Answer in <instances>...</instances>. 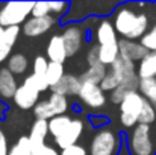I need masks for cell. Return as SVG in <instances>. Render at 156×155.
<instances>
[{
    "label": "cell",
    "mask_w": 156,
    "mask_h": 155,
    "mask_svg": "<svg viewBox=\"0 0 156 155\" xmlns=\"http://www.w3.org/2000/svg\"><path fill=\"white\" fill-rule=\"evenodd\" d=\"M114 29L117 35H121L123 40L136 41L141 40L149 31V15L146 12H136L129 6H121L114 14Z\"/></svg>",
    "instance_id": "6da1fadb"
},
{
    "label": "cell",
    "mask_w": 156,
    "mask_h": 155,
    "mask_svg": "<svg viewBox=\"0 0 156 155\" xmlns=\"http://www.w3.org/2000/svg\"><path fill=\"white\" fill-rule=\"evenodd\" d=\"M11 50H12V47H9V46L0 43V62H3V61H6V59L9 58Z\"/></svg>",
    "instance_id": "8d00e7d4"
},
{
    "label": "cell",
    "mask_w": 156,
    "mask_h": 155,
    "mask_svg": "<svg viewBox=\"0 0 156 155\" xmlns=\"http://www.w3.org/2000/svg\"><path fill=\"white\" fill-rule=\"evenodd\" d=\"M80 85H82V81L80 78L74 76V75H64V78L55 84L53 87H50L52 93L55 94H61V96H76L79 94V90H80Z\"/></svg>",
    "instance_id": "4fadbf2b"
},
{
    "label": "cell",
    "mask_w": 156,
    "mask_h": 155,
    "mask_svg": "<svg viewBox=\"0 0 156 155\" xmlns=\"http://www.w3.org/2000/svg\"><path fill=\"white\" fill-rule=\"evenodd\" d=\"M82 132H83V122L80 119H71V123L68 125V128L59 137L55 138V143L61 149L77 145V140L80 138Z\"/></svg>",
    "instance_id": "30bf717a"
},
{
    "label": "cell",
    "mask_w": 156,
    "mask_h": 155,
    "mask_svg": "<svg viewBox=\"0 0 156 155\" xmlns=\"http://www.w3.org/2000/svg\"><path fill=\"white\" fill-rule=\"evenodd\" d=\"M34 9L32 2H8L0 8V26L11 28L20 26L27 20Z\"/></svg>",
    "instance_id": "3957f363"
},
{
    "label": "cell",
    "mask_w": 156,
    "mask_h": 155,
    "mask_svg": "<svg viewBox=\"0 0 156 155\" xmlns=\"http://www.w3.org/2000/svg\"><path fill=\"white\" fill-rule=\"evenodd\" d=\"M140 78L136 75L135 62L126 61L118 56V59L109 65L103 81L99 84L105 91H114L115 88H123L124 91H138Z\"/></svg>",
    "instance_id": "7a4b0ae2"
},
{
    "label": "cell",
    "mask_w": 156,
    "mask_h": 155,
    "mask_svg": "<svg viewBox=\"0 0 156 155\" xmlns=\"http://www.w3.org/2000/svg\"><path fill=\"white\" fill-rule=\"evenodd\" d=\"M47 102H49V105L52 106L55 116H62V114H65V111L68 109V99H67L65 96L52 93V94L49 96Z\"/></svg>",
    "instance_id": "d4e9b609"
},
{
    "label": "cell",
    "mask_w": 156,
    "mask_h": 155,
    "mask_svg": "<svg viewBox=\"0 0 156 155\" xmlns=\"http://www.w3.org/2000/svg\"><path fill=\"white\" fill-rule=\"evenodd\" d=\"M87 61H88V65H94V64H99V46H94L91 47L88 55H87Z\"/></svg>",
    "instance_id": "e575fe53"
},
{
    "label": "cell",
    "mask_w": 156,
    "mask_h": 155,
    "mask_svg": "<svg viewBox=\"0 0 156 155\" xmlns=\"http://www.w3.org/2000/svg\"><path fill=\"white\" fill-rule=\"evenodd\" d=\"M149 50L138 41H130V40H118V55L120 58L135 62V61H141Z\"/></svg>",
    "instance_id": "7c38bea8"
},
{
    "label": "cell",
    "mask_w": 156,
    "mask_h": 155,
    "mask_svg": "<svg viewBox=\"0 0 156 155\" xmlns=\"http://www.w3.org/2000/svg\"><path fill=\"white\" fill-rule=\"evenodd\" d=\"M155 120H156L155 108L146 101L143 109H141V114H140V117H138V125H149V126H150V123H153Z\"/></svg>",
    "instance_id": "4316f807"
},
{
    "label": "cell",
    "mask_w": 156,
    "mask_h": 155,
    "mask_svg": "<svg viewBox=\"0 0 156 155\" xmlns=\"http://www.w3.org/2000/svg\"><path fill=\"white\" fill-rule=\"evenodd\" d=\"M105 75H106V67L103 64H94V65H88V70L82 75L80 81L83 82H91V84H100L103 81Z\"/></svg>",
    "instance_id": "ffe728a7"
},
{
    "label": "cell",
    "mask_w": 156,
    "mask_h": 155,
    "mask_svg": "<svg viewBox=\"0 0 156 155\" xmlns=\"http://www.w3.org/2000/svg\"><path fill=\"white\" fill-rule=\"evenodd\" d=\"M138 93L150 103L156 111V78H146L140 79L138 84Z\"/></svg>",
    "instance_id": "d6986e66"
},
{
    "label": "cell",
    "mask_w": 156,
    "mask_h": 155,
    "mask_svg": "<svg viewBox=\"0 0 156 155\" xmlns=\"http://www.w3.org/2000/svg\"><path fill=\"white\" fill-rule=\"evenodd\" d=\"M118 43L114 46H99V61L105 67L112 65L118 59Z\"/></svg>",
    "instance_id": "603a6c76"
},
{
    "label": "cell",
    "mask_w": 156,
    "mask_h": 155,
    "mask_svg": "<svg viewBox=\"0 0 156 155\" xmlns=\"http://www.w3.org/2000/svg\"><path fill=\"white\" fill-rule=\"evenodd\" d=\"M68 8V3L67 2H50V12L55 14H64L65 9Z\"/></svg>",
    "instance_id": "d590c367"
},
{
    "label": "cell",
    "mask_w": 156,
    "mask_h": 155,
    "mask_svg": "<svg viewBox=\"0 0 156 155\" xmlns=\"http://www.w3.org/2000/svg\"><path fill=\"white\" fill-rule=\"evenodd\" d=\"M38 98H40V91L27 79H24V82L18 85L12 101L21 109H30L38 103Z\"/></svg>",
    "instance_id": "ba28073f"
},
{
    "label": "cell",
    "mask_w": 156,
    "mask_h": 155,
    "mask_svg": "<svg viewBox=\"0 0 156 155\" xmlns=\"http://www.w3.org/2000/svg\"><path fill=\"white\" fill-rule=\"evenodd\" d=\"M2 37H3V28L0 26V41H2Z\"/></svg>",
    "instance_id": "f35d334b"
},
{
    "label": "cell",
    "mask_w": 156,
    "mask_h": 155,
    "mask_svg": "<svg viewBox=\"0 0 156 155\" xmlns=\"http://www.w3.org/2000/svg\"><path fill=\"white\" fill-rule=\"evenodd\" d=\"M40 93L41 91H46V90H49V84H47V81H46V78L44 76H35V75H30V76H27L26 78Z\"/></svg>",
    "instance_id": "1f68e13d"
},
{
    "label": "cell",
    "mask_w": 156,
    "mask_h": 155,
    "mask_svg": "<svg viewBox=\"0 0 156 155\" xmlns=\"http://www.w3.org/2000/svg\"><path fill=\"white\" fill-rule=\"evenodd\" d=\"M149 125H136L129 137V148L133 155H153L155 146L152 142Z\"/></svg>",
    "instance_id": "5b68a950"
},
{
    "label": "cell",
    "mask_w": 156,
    "mask_h": 155,
    "mask_svg": "<svg viewBox=\"0 0 156 155\" xmlns=\"http://www.w3.org/2000/svg\"><path fill=\"white\" fill-rule=\"evenodd\" d=\"M118 149V138L114 131L103 128L97 131L94 138L91 140L90 154L91 155H115Z\"/></svg>",
    "instance_id": "8992f818"
},
{
    "label": "cell",
    "mask_w": 156,
    "mask_h": 155,
    "mask_svg": "<svg viewBox=\"0 0 156 155\" xmlns=\"http://www.w3.org/2000/svg\"><path fill=\"white\" fill-rule=\"evenodd\" d=\"M47 58L50 59V62H59V64H64V61L68 58L61 35H53L50 38L47 44Z\"/></svg>",
    "instance_id": "2e32d148"
},
{
    "label": "cell",
    "mask_w": 156,
    "mask_h": 155,
    "mask_svg": "<svg viewBox=\"0 0 156 155\" xmlns=\"http://www.w3.org/2000/svg\"><path fill=\"white\" fill-rule=\"evenodd\" d=\"M53 24H55V18L52 15H46V17H40V18L32 17L23 23V34L26 37L35 38V37H40V35L49 32Z\"/></svg>",
    "instance_id": "8fae6325"
},
{
    "label": "cell",
    "mask_w": 156,
    "mask_h": 155,
    "mask_svg": "<svg viewBox=\"0 0 156 155\" xmlns=\"http://www.w3.org/2000/svg\"><path fill=\"white\" fill-rule=\"evenodd\" d=\"M32 155H59V154H58V151L53 146H49V145L44 143L43 146L32 149Z\"/></svg>",
    "instance_id": "836d02e7"
},
{
    "label": "cell",
    "mask_w": 156,
    "mask_h": 155,
    "mask_svg": "<svg viewBox=\"0 0 156 155\" xmlns=\"http://www.w3.org/2000/svg\"><path fill=\"white\" fill-rule=\"evenodd\" d=\"M30 15L35 17V18L50 15V2H37V3H34V9H32Z\"/></svg>",
    "instance_id": "f546056e"
},
{
    "label": "cell",
    "mask_w": 156,
    "mask_h": 155,
    "mask_svg": "<svg viewBox=\"0 0 156 155\" xmlns=\"http://www.w3.org/2000/svg\"><path fill=\"white\" fill-rule=\"evenodd\" d=\"M9 149H8V142H6V137L3 134V131L0 129V155H8Z\"/></svg>",
    "instance_id": "74e56055"
},
{
    "label": "cell",
    "mask_w": 156,
    "mask_h": 155,
    "mask_svg": "<svg viewBox=\"0 0 156 155\" xmlns=\"http://www.w3.org/2000/svg\"><path fill=\"white\" fill-rule=\"evenodd\" d=\"M65 72H64V64L59 62H50L47 65V72H46V81L49 84V88L53 87L55 84H58L62 78H64Z\"/></svg>",
    "instance_id": "cb8c5ba5"
},
{
    "label": "cell",
    "mask_w": 156,
    "mask_h": 155,
    "mask_svg": "<svg viewBox=\"0 0 156 155\" xmlns=\"http://www.w3.org/2000/svg\"><path fill=\"white\" fill-rule=\"evenodd\" d=\"M47 65H49V61L46 59V56H37L34 59V73L32 75H35V76H44L46 78Z\"/></svg>",
    "instance_id": "4dcf8cb0"
},
{
    "label": "cell",
    "mask_w": 156,
    "mask_h": 155,
    "mask_svg": "<svg viewBox=\"0 0 156 155\" xmlns=\"http://www.w3.org/2000/svg\"><path fill=\"white\" fill-rule=\"evenodd\" d=\"M47 135H49V122L47 120H35L30 128V135H29L32 149L43 146L46 143Z\"/></svg>",
    "instance_id": "e0dca14e"
},
{
    "label": "cell",
    "mask_w": 156,
    "mask_h": 155,
    "mask_svg": "<svg viewBox=\"0 0 156 155\" xmlns=\"http://www.w3.org/2000/svg\"><path fill=\"white\" fill-rule=\"evenodd\" d=\"M62 41L67 50V56H74L80 50L82 43H83V32L79 26L76 24H68L64 32H62Z\"/></svg>",
    "instance_id": "9c48e42d"
},
{
    "label": "cell",
    "mask_w": 156,
    "mask_h": 155,
    "mask_svg": "<svg viewBox=\"0 0 156 155\" xmlns=\"http://www.w3.org/2000/svg\"><path fill=\"white\" fill-rule=\"evenodd\" d=\"M59 155H87V149L80 145H73V146L62 149V152Z\"/></svg>",
    "instance_id": "d6a6232c"
},
{
    "label": "cell",
    "mask_w": 156,
    "mask_h": 155,
    "mask_svg": "<svg viewBox=\"0 0 156 155\" xmlns=\"http://www.w3.org/2000/svg\"><path fill=\"white\" fill-rule=\"evenodd\" d=\"M18 88L15 76L6 68H0V99L2 101H9L14 99V94Z\"/></svg>",
    "instance_id": "5bb4252c"
},
{
    "label": "cell",
    "mask_w": 156,
    "mask_h": 155,
    "mask_svg": "<svg viewBox=\"0 0 156 155\" xmlns=\"http://www.w3.org/2000/svg\"><path fill=\"white\" fill-rule=\"evenodd\" d=\"M77 96L90 108H102L106 103V96H105L103 90L97 84H91V82H83L82 81V85H80V90H79Z\"/></svg>",
    "instance_id": "52a82bcc"
},
{
    "label": "cell",
    "mask_w": 156,
    "mask_h": 155,
    "mask_svg": "<svg viewBox=\"0 0 156 155\" xmlns=\"http://www.w3.org/2000/svg\"><path fill=\"white\" fill-rule=\"evenodd\" d=\"M136 75L140 79L156 78V52H149L138 64Z\"/></svg>",
    "instance_id": "ac0fdd59"
},
{
    "label": "cell",
    "mask_w": 156,
    "mask_h": 155,
    "mask_svg": "<svg viewBox=\"0 0 156 155\" xmlns=\"http://www.w3.org/2000/svg\"><path fill=\"white\" fill-rule=\"evenodd\" d=\"M71 123V117L62 114V116H56L49 120V134H52L53 138L59 137Z\"/></svg>",
    "instance_id": "7402d4cb"
},
{
    "label": "cell",
    "mask_w": 156,
    "mask_h": 155,
    "mask_svg": "<svg viewBox=\"0 0 156 155\" xmlns=\"http://www.w3.org/2000/svg\"><path fill=\"white\" fill-rule=\"evenodd\" d=\"M27 65H29V61L23 53H14L8 58V67L6 68L15 76V75L24 73L27 70Z\"/></svg>",
    "instance_id": "44dd1931"
},
{
    "label": "cell",
    "mask_w": 156,
    "mask_h": 155,
    "mask_svg": "<svg viewBox=\"0 0 156 155\" xmlns=\"http://www.w3.org/2000/svg\"><path fill=\"white\" fill-rule=\"evenodd\" d=\"M149 52H156V23L146 32V35L140 41Z\"/></svg>",
    "instance_id": "f1b7e54d"
},
{
    "label": "cell",
    "mask_w": 156,
    "mask_h": 155,
    "mask_svg": "<svg viewBox=\"0 0 156 155\" xmlns=\"http://www.w3.org/2000/svg\"><path fill=\"white\" fill-rule=\"evenodd\" d=\"M8 155H32V146L29 137H20L18 142L9 149Z\"/></svg>",
    "instance_id": "484cf974"
},
{
    "label": "cell",
    "mask_w": 156,
    "mask_h": 155,
    "mask_svg": "<svg viewBox=\"0 0 156 155\" xmlns=\"http://www.w3.org/2000/svg\"><path fill=\"white\" fill-rule=\"evenodd\" d=\"M146 99L138 91H127L120 103V122L124 128L138 125V117L144 106Z\"/></svg>",
    "instance_id": "277c9868"
},
{
    "label": "cell",
    "mask_w": 156,
    "mask_h": 155,
    "mask_svg": "<svg viewBox=\"0 0 156 155\" xmlns=\"http://www.w3.org/2000/svg\"><path fill=\"white\" fill-rule=\"evenodd\" d=\"M96 38H97V46H114L118 43L117 38V32L114 29L112 21L109 20H102L97 26L96 31Z\"/></svg>",
    "instance_id": "9a60e30c"
},
{
    "label": "cell",
    "mask_w": 156,
    "mask_h": 155,
    "mask_svg": "<svg viewBox=\"0 0 156 155\" xmlns=\"http://www.w3.org/2000/svg\"><path fill=\"white\" fill-rule=\"evenodd\" d=\"M20 34V26H11V28H3V37H2V44H6L12 47L18 38Z\"/></svg>",
    "instance_id": "83f0119b"
}]
</instances>
